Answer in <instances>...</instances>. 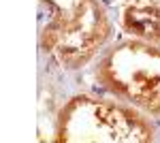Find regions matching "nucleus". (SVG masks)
Segmentation results:
<instances>
[{
  "mask_svg": "<svg viewBox=\"0 0 160 143\" xmlns=\"http://www.w3.org/2000/svg\"><path fill=\"white\" fill-rule=\"evenodd\" d=\"M51 19L45 26V45L66 62L86 60L107 36V22L94 0H45Z\"/></svg>",
  "mask_w": 160,
  "mask_h": 143,
  "instance_id": "f257e3e1",
  "label": "nucleus"
},
{
  "mask_svg": "<svg viewBox=\"0 0 160 143\" xmlns=\"http://www.w3.org/2000/svg\"><path fill=\"white\" fill-rule=\"evenodd\" d=\"M113 88L152 111H160V54L143 45H126L105 62Z\"/></svg>",
  "mask_w": 160,
  "mask_h": 143,
  "instance_id": "7ed1b4c3",
  "label": "nucleus"
},
{
  "mask_svg": "<svg viewBox=\"0 0 160 143\" xmlns=\"http://www.w3.org/2000/svg\"><path fill=\"white\" fill-rule=\"evenodd\" d=\"M64 141H145L149 132L145 124L128 111L77 98L62 113Z\"/></svg>",
  "mask_w": 160,
  "mask_h": 143,
  "instance_id": "f03ea898",
  "label": "nucleus"
}]
</instances>
